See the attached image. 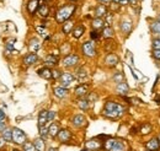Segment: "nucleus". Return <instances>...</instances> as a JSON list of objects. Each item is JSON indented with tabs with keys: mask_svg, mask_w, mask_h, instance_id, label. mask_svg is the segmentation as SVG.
<instances>
[{
	"mask_svg": "<svg viewBox=\"0 0 160 151\" xmlns=\"http://www.w3.org/2000/svg\"><path fill=\"white\" fill-rule=\"evenodd\" d=\"M84 146H85L86 151H101L102 146H103V141H101L99 138H94V139L85 141Z\"/></svg>",
	"mask_w": 160,
	"mask_h": 151,
	"instance_id": "0eeeda50",
	"label": "nucleus"
},
{
	"mask_svg": "<svg viewBox=\"0 0 160 151\" xmlns=\"http://www.w3.org/2000/svg\"><path fill=\"white\" fill-rule=\"evenodd\" d=\"M80 57L75 53H70V54H67L65 57L62 59V65L64 68H74L79 64Z\"/></svg>",
	"mask_w": 160,
	"mask_h": 151,
	"instance_id": "423d86ee",
	"label": "nucleus"
},
{
	"mask_svg": "<svg viewBox=\"0 0 160 151\" xmlns=\"http://www.w3.org/2000/svg\"><path fill=\"white\" fill-rule=\"evenodd\" d=\"M103 151H127V144L124 140L117 138H107L103 140Z\"/></svg>",
	"mask_w": 160,
	"mask_h": 151,
	"instance_id": "f03ea898",
	"label": "nucleus"
},
{
	"mask_svg": "<svg viewBox=\"0 0 160 151\" xmlns=\"http://www.w3.org/2000/svg\"><path fill=\"white\" fill-rule=\"evenodd\" d=\"M21 150L22 151H36V149H35V145H33V143L32 141H26L22 146H21Z\"/></svg>",
	"mask_w": 160,
	"mask_h": 151,
	"instance_id": "f704fd0d",
	"label": "nucleus"
},
{
	"mask_svg": "<svg viewBox=\"0 0 160 151\" xmlns=\"http://www.w3.org/2000/svg\"><path fill=\"white\" fill-rule=\"evenodd\" d=\"M41 48V43L37 38H31L28 42V49L31 53H36L38 52V49Z\"/></svg>",
	"mask_w": 160,
	"mask_h": 151,
	"instance_id": "b1692460",
	"label": "nucleus"
},
{
	"mask_svg": "<svg viewBox=\"0 0 160 151\" xmlns=\"http://www.w3.org/2000/svg\"><path fill=\"white\" fill-rule=\"evenodd\" d=\"M37 60H38V56L36 53H31V52L22 58V63H23L25 66H31V65L36 64Z\"/></svg>",
	"mask_w": 160,
	"mask_h": 151,
	"instance_id": "f8f14e48",
	"label": "nucleus"
},
{
	"mask_svg": "<svg viewBox=\"0 0 160 151\" xmlns=\"http://www.w3.org/2000/svg\"><path fill=\"white\" fill-rule=\"evenodd\" d=\"M128 2H131L132 5H137V2H138V0H128Z\"/></svg>",
	"mask_w": 160,
	"mask_h": 151,
	"instance_id": "3c124183",
	"label": "nucleus"
},
{
	"mask_svg": "<svg viewBox=\"0 0 160 151\" xmlns=\"http://www.w3.org/2000/svg\"><path fill=\"white\" fill-rule=\"evenodd\" d=\"M124 112H126V108L122 105L115 102V101H107L103 106L102 115L106 118H110V119H117L121 115H123Z\"/></svg>",
	"mask_w": 160,
	"mask_h": 151,
	"instance_id": "f257e3e1",
	"label": "nucleus"
},
{
	"mask_svg": "<svg viewBox=\"0 0 160 151\" xmlns=\"http://www.w3.org/2000/svg\"><path fill=\"white\" fill-rule=\"evenodd\" d=\"M5 144H6V141L0 136V149H2V148H5Z\"/></svg>",
	"mask_w": 160,
	"mask_h": 151,
	"instance_id": "8fccbe9b",
	"label": "nucleus"
},
{
	"mask_svg": "<svg viewBox=\"0 0 160 151\" xmlns=\"http://www.w3.org/2000/svg\"><path fill=\"white\" fill-rule=\"evenodd\" d=\"M62 71L59 69H52V79L53 80H59V77L62 76Z\"/></svg>",
	"mask_w": 160,
	"mask_h": 151,
	"instance_id": "a19ab883",
	"label": "nucleus"
},
{
	"mask_svg": "<svg viewBox=\"0 0 160 151\" xmlns=\"http://www.w3.org/2000/svg\"><path fill=\"white\" fill-rule=\"evenodd\" d=\"M75 80V76L70 73H63L62 76L59 77V82H60V86L63 87H68L69 85H72Z\"/></svg>",
	"mask_w": 160,
	"mask_h": 151,
	"instance_id": "9d476101",
	"label": "nucleus"
},
{
	"mask_svg": "<svg viewBox=\"0 0 160 151\" xmlns=\"http://www.w3.org/2000/svg\"><path fill=\"white\" fill-rule=\"evenodd\" d=\"M36 30H37V32L40 33V36H42V37H44V38L49 37V33H48V31H47L44 27H37Z\"/></svg>",
	"mask_w": 160,
	"mask_h": 151,
	"instance_id": "ea45409f",
	"label": "nucleus"
},
{
	"mask_svg": "<svg viewBox=\"0 0 160 151\" xmlns=\"http://www.w3.org/2000/svg\"><path fill=\"white\" fill-rule=\"evenodd\" d=\"M0 136H1L6 143H11V140H12V132H11V128H5L2 132L0 133Z\"/></svg>",
	"mask_w": 160,
	"mask_h": 151,
	"instance_id": "7c9ffc66",
	"label": "nucleus"
},
{
	"mask_svg": "<svg viewBox=\"0 0 160 151\" xmlns=\"http://www.w3.org/2000/svg\"><path fill=\"white\" fill-rule=\"evenodd\" d=\"M72 33H73V37L75 38V39H79L85 33V26L84 25H77V26H74Z\"/></svg>",
	"mask_w": 160,
	"mask_h": 151,
	"instance_id": "5701e85b",
	"label": "nucleus"
},
{
	"mask_svg": "<svg viewBox=\"0 0 160 151\" xmlns=\"http://www.w3.org/2000/svg\"><path fill=\"white\" fill-rule=\"evenodd\" d=\"M53 94L57 98H64L69 95V90L67 87H63V86H58V87H54L53 89Z\"/></svg>",
	"mask_w": 160,
	"mask_h": 151,
	"instance_id": "412c9836",
	"label": "nucleus"
},
{
	"mask_svg": "<svg viewBox=\"0 0 160 151\" xmlns=\"http://www.w3.org/2000/svg\"><path fill=\"white\" fill-rule=\"evenodd\" d=\"M47 151H58V150H57L56 148H49V149H48Z\"/></svg>",
	"mask_w": 160,
	"mask_h": 151,
	"instance_id": "864d4df0",
	"label": "nucleus"
},
{
	"mask_svg": "<svg viewBox=\"0 0 160 151\" xmlns=\"http://www.w3.org/2000/svg\"><path fill=\"white\" fill-rule=\"evenodd\" d=\"M132 21H129V20H123V21H121L120 23V28H121V32L124 35V36H128L129 33H131V31H132Z\"/></svg>",
	"mask_w": 160,
	"mask_h": 151,
	"instance_id": "2eb2a0df",
	"label": "nucleus"
},
{
	"mask_svg": "<svg viewBox=\"0 0 160 151\" xmlns=\"http://www.w3.org/2000/svg\"><path fill=\"white\" fill-rule=\"evenodd\" d=\"M40 6V0H28L27 2V11L30 15H35L38 10Z\"/></svg>",
	"mask_w": 160,
	"mask_h": 151,
	"instance_id": "a211bd4d",
	"label": "nucleus"
},
{
	"mask_svg": "<svg viewBox=\"0 0 160 151\" xmlns=\"http://www.w3.org/2000/svg\"><path fill=\"white\" fill-rule=\"evenodd\" d=\"M5 118H6V113L2 110H0V120H5Z\"/></svg>",
	"mask_w": 160,
	"mask_h": 151,
	"instance_id": "09e8293b",
	"label": "nucleus"
},
{
	"mask_svg": "<svg viewBox=\"0 0 160 151\" xmlns=\"http://www.w3.org/2000/svg\"><path fill=\"white\" fill-rule=\"evenodd\" d=\"M128 91H129V86H128V84L127 82H120V84H117V86H116V94L120 95V96H126V95L128 94Z\"/></svg>",
	"mask_w": 160,
	"mask_h": 151,
	"instance_id": "aec40b11",
	"label": "nucleus"
},
{
	"mask_svg": "<svg viewBox=\"0 0 160 151\" xmlns=\"http://www.w3.org/2000/svg\"><path fill=\"white\" fill-rule=\"evenodd\" d=\"M81 53L82 56H85L86 58H94L96 56V47L95 43L91 41H86L81 44Z\"/></svg>",
	"mask_w": 160,
	"mask_h": 151,
	"instance_id": "39448f33",
	"label": "nucleus"
},
{
	"mask_svg": "<svg viewBox=\"0 0 160 151\" xmlns=\"http://www.w3.org/2000/svg\"><path fill=\"white\" fill-rule=\"evenodd\" d=\"M10 151H22V150H20L19 148H14V149H11Z\"/></svg>",
	"mask_w": 160,
	"mask_h": 151,
	"instance_id": "5fc2aeb1",
	"label": "nucleus"
},
{
	"mask_svg": "<svg viewBox=\"0 0 160 151\" xmlns=\"http://www.w3.org/2000/svg\"><path fill=\"white\" fill-rule=\"evenodd\" d=\"M139 133L142 134V135H148L149 133H152V125H150L149 123H145V124H143V125L140 127Z\"/></svg>",
	"mask_w": 160,
	"mask_h": 151,
	"instance_id": "72a5a7b5",
	"label": "nucleus"
},
{
	"mask_svg": "<svg viewBox=\"0 0 160 151\" xmlns=\"http://www.w3.org/2000/svg\"><path fill=\"white\" fill-rule=\"evenodd\" d=\"M47 113H48V111H44V110H42L38 114V128H42V127H46V124H47Z\"/></svg>",
	"mask_w": 160,
	"mask_h": 151,
	"instance_id": "c756f323",
	"label": "nucleus"
},
{
	"mask_svg": "<svg viewBox=\"0 0 160 151\" xmlns=\"http://www.w3.org/2000/svg\"><path fill=\"white\" fill-rule=\"evenodd\" d=\"M158 140L160 141V134H159V136H158Z\"/></svg>",
	"mask_w": 160,
	"mask_h": 151,
	"instance_id": "6e6d98bb",
	"label": "nucleus"
},
{
	"mask_svg": "<svg viewBox=\"0 0 160 151\" xmlns=\"http://www.w3.org/2000/svg\"><path fill=\"white\" fill-rule=\"evenodd\" d=\"M103 26H105V20L103 19L95 17V19L91 21V27H92V30H95V31H99L101 28H103Z\"/></svg>",
	"mask_w": 160,
	"mask_h": 151,
	"instance_id": "cd10ccee",
	"label": "nucleus"
},
{
	"mask_svg": "<svg viewBox=\"0 0 160 151\" xmlns=\"http://www.w3.org/2000/svg\"><path fill=\"white\" fill-rule=\"evenodd\" d=\"M101 37V33H99V31H95V30H92L91 32H90V38L92 39V41H98L99 38Z\"/></svg>",
	"mask_w": 160,
	"mask_h": 151,
	"instance_id": "79ce46f5",
	"label": "nucleus"
},
{
	"mask_svg": "<svg viewBox=\"0 0 160 151\" xmlns=\"http://www.w3.org/2000/svg\"><path fill=\"white\" fill-rule=\"evenodd\" d=\"M86 76H88V73H86L85 68H84V66L79 68L78 71H77V77H78V80H79V81H82V80L86 79Z\"/></svg>",
	"mask_w": 160,
	"mask_h": 151,
	"instance_id": "473e14b6",
	"label": "nucleus"
},
{
	"mask_svg": "<svg viewBox=\"0 0 160 151\" xmlns=\"http://www.w3.org/2000/svg\"><path fill=\"white\" fill-rule=\"evenodd\" d=\"M57 139H58V141H59L60 144H67V143H69L73 139V133L70 132L69 129H67V128H63L58 133Z\"/></svg>",
	"mask_w": 160,
	"mask_h": 151,
	"instance_id": "6e6552de",
	"label": "nucleus"
},
{
	"mask_svg": "<svg viewBox=\"0 0 160 151\" xmlns=\"http://www.w3.org/2000/svg\"><path fill=\"white\" fill-rule=\"evenodd\" d=\"M103 63H105V65H106L107 68L112 69V68L117 66V64L120 63V58H118V56H117L116 53H108V54L105 57Z\"/></svg>",
	"mask_w": 160,
	"mask_h": 151,
	"instance_id": "1a4fd4ad",
	"label": "nucleus"
},
{
	"mask_svg": "<svg viewBox=\"0 0 160 151\" xmlns=\"http://www.w3.org/2000/svg\"><path fill=\"white\" fill-rule=\"evenodd\" d=\"M46 1H51V0H46Z\"/></svg>",
	"mask_w": 160,
	"mask_h": 151,
	"instance_id": "13d9d810",
	"label": "nucleus"
},
{
	"mask_svg": "<svg viewBox=\"0 0 160 151\" xmlns=\"http://www.w3.org/2000/svg\"><path fill=\"white\" fill-rule=\"evenodd\" d=\"M37 74L40 77L44 79V80H52V69L48 68V66H43V68H40L37 70Z\"/></svg>",
	"mask_w": 160,
	"mask_h": 151,
	"instance_id": "dca6fc26",
	"label": "nucleus"
},
{
	"mask_svg": "<svg viewBox=\"0 0 160 151\" xmlns=\"http://www.w3.org/2000/svg\"><path fill=\"white\" fill-rule=\"evenodd\" d=\"M159 22H160V15H159Z\"/></svg>",
	"mask_w": 160,
	"mask_h": 151,
	"instance_id": "4d7b16f0",
	"label": "nucleus"
},
{
	"mask_svg": "<svg viewBox=\"0 0 160 151\" xmlns=\"http://www.w3.org/2000/svg\"><path fill=\"white\" fill-rule=\"evenodd\" d=\"M98 1H100V2H102V4L105 5V4H107V2H110L111 0H98Z\"/></svg>",
	"mask_w": 160,
	"mask_h": 151,
	"instance_id": "603ef678",
	"label": "nucleus"
},
{
	"mask_svg": "<svg viewBox=\"0 0 160 151\" xmlns=\"http://www.w3.org/2000/svg\"><path fill=\"white\" fill-rule=\"evenodd\" d=\"M78 107L81 111H88L90 108V102L88 98H80L78 101Z\"/></svg>",
	"mask_w": 160,
	"mask_h": 151,
	"instance_id": "2f4dec72",
	"label": "nucleus"
},
{
	"mask_svg": "<svg viewBox=\"0 0 160 151\" xmlns=\"http://www.w3.org/2000/svg\"><path fill=\"white\" fill-rule=\"evenodd\" d=\"M59 130H60V125L58 122H52L51 125L48 127V134H49V136L53 138V139L57 138V135H58Z\"/></svg>",
	"mask_w": 160,
	"mask_h": 151,
	"instance_id": "f3484780",
	"label": "nucleus"
},
{
	"mask_svg": "<svg viewBox=\"0 0 160 151\" xmlns=\"http://www.w3.org/2000/svg\"><path fill=\"white\" fill-rule=\"evenodd\" d=\"M33 145L36 151H46V140H43L42 138H37L33 140Z\"/></svg>",
	"mask_w": 160,
	"mask_h": 151,
	"instance_id": "c85d7f7f",
	"label": "nucleus"
},
{
	"mask_svg": "<svg viewBox=\"0 0 160 151\" xmlns=\"http://www.w3.org/2000/svg\"><path fill=\"white\" fill-rule=\"evenodd\" d=\"M94 14H95V17H100V19H102L103 16H106V15L108 14L106 5H103V4H99V5L95 7Z\"/></svg>",
	"mask_w": 160,
	"mask_h": 151,
	"instance_id": "6ab92c4d",
	"label": "nucleus"
},
{
	"mask_svg": "<svg viewBox=\"0 0 160 151\" xmlns=\"http://www.w3.org/2000/svg\"><path fill=\"white\" fill-rule=\"evenodd\" d=\"M72 1H77V0H72Z\"/></svg>",
	"mask_w": 160,
	"mask_h": 151,
	"instance_id": "bf43d9fd",
	"label": "nucleus"
},
{
	"mask_svg": "<svg viewBox=\"0 0 160 151\" xmlns=\"http://www.w3.org/2000/svg\"><path fill=\"white\" fill-rule=\"evenodd\" d=\"M150 30L153 33H160V22L159 21H154L150 25Z\"/></svg>",
	"mask_w": 160,
	"mask_h": 151,
	"instance_id": "e433bc0d",
	"label": "nucleus"
},
{
	"mask_svg": "<svg viewBox=\"0 0 160 151\" xmlns=\"http://www.w3.org/2000/svg\"><path fill=\"white\" fill-rule=\"evenodd\" d=\"M159 38H160V37H159Z\"/></svg>",
	"mask_w": 160,
	"mask_h": 151,
	"instance_id": "052dcab7",
	"label": "nucleus"
},
{
	"mask_svg": "<svg viewBox=\"0 0 160 151\" xmlns=\"http://www.w3.org/2000/svg\"><path fill=\"white\" fill-rule=\"evenodd\" d=\"M75 9H77L75 4H69V5L62 6L59 10L56 12V21L58 23H64L65 21L70 20V17L74 15Z\"/></svg>",
	"mask_w": 160,
	"mask_h": 151,
	"instance_id": "7ed1b4c3",
	"label": "nucleus"
},
{
	"mask_svg": "<svg viewBox=\"0 0 160 151\" xmlns=\"http://www.w3.org/2000/svg\"><path fill=\"white\" fill-rule=\"evenodd\" d=\"M38 129H40V138H42L43 140H47V138L49 136L48 128L47 127H42V128H38Z\"/></svg>",
	"mask_w": 160,
	"mask_h": 151,
	"instance_id": "4c0bfd02",
	"label": "nucleus"
},
{
	"mask_svg": "<svg viewBox=\"0 0 160 151\" xmlns=\"http://www.w3.org/2000/svg\"><path fill=\"white\" fill-rule=\"evenodd\" d=\"M56 115H57V113L54 111H48V113H47V120L48 122H53L54 118H56Z\"/></svg>",
	"mask_w": 160,
	"mask_h": 151,
	"instance_id": "37998d69",
	"label": "nucleus"
},
{
	"mask_svg": "<svg viewBox=\"0 0 160 151\" xmlns=\"http://www.w3.org/2000/svg\"><path fill=\"white\" fill-rule=\"evenodd\" d=\"M11 132H12V140L11 143H14L15 145L18 146H22L26 141H27V135L23 130H21L20 128H11Z\"/></svg>",
	"mask_w": 160,
	"mask_h": 151,
	"instance_id": "20e7f679",
	"label": "nucleus"
},
{
	"mask_svg": "<svg viewBox=\"0 0 160 151\" xmlns=\"http://www.w3.org/2000/svg\"><path fill=\"white\" fill-rule=\"evenodd\" d=\"M5 128H8V125H6V123H5V120H0V133L2 132Z\"/></svg>",
	"mask_w": 160,
	"mask_h": 151,
	"instance_id": "49530a36",
	"label": "nucleus"
},
{
	"mask_svg": "<svg viewBox=\"0 0 160 151\" xmlns=\"http://www.w3.org/2000/svg\"><path fill=\"white\" fill-rule=\"evenodd\" d=\"M123 79H124V75H123L121 71L116 73V74L113 75V77H112V80H113L115 82H117V84H120V82H123Z\"/></svg>",
	"mask_w": 160,
	"mask_h": 151,
	"instance_id": "58836bf2",
	"label": "nucleus"
},
{
	"mask_svg": "<svg viewBox=\"0 0 160 151\" xmlns=\"http://www.w3.org/2000/svg\"><path fill=\"white\" fill-rule=\"evenodd\" d=\"M16 39L15 38H10L8 41H5V48L9 49V51H14V44H15Z\"/></svg>",
	"mask_w": 160,
	"mask_h": 151,
	"instance_id": "c9c22d12",
	"label": "nucleus"
},
{
	"mask_svg": "<svg viewBox=\"0 0 160 151\" xmlns=\"http://www.w3.org/2000/svg\"><path fill=\"white\" fill-rule=\"evenodd\" d=\"M89 92V85L88 84H80L74 89V95L79 98H84Z\"/></svg>",
	"mask_w": 160,
	"mask_h": 151,
	"instance_id": "4468645a",
	"label": "nucleus"
},
{
	"mask_svg": "<svg viewBox=\"0 0 160 151\" xmlns=\"http://www.w3.org/2000/svg\"><path fill=\"white\" fill-rule=\"evenodd\" d=\"M153 57L157 60H160V49H157V51L153 52Z\"/></svg>",
	"mask_w": 160,
	"mask_h": 151,
	"instance_id": "a18cd8bd",
	"label": "nucleus"
},
{
	"mask_svg": "<svg viewBox=\"0 0 160 151\" xmlns=\"http://www.w3.org/2000/svg\"><path fill=\"white\" fill-rule=\"evenodd\" d=\"M37 14L40 15L42 19L48 17L49 16V6L47 4H40L38 10H37Z\"/></svg>",
	"mask_w": 160,
	"mask_h": 151,
	"instance_id": "393cba45",
	"label": "nucleus"
},
{
	"mask_svg": "<svg viewBox=\"0 0 160 151\" xmlns=\"http://www.w3.org/2000/svg\"><path fill=\"white\" fill-rule=\"evenodd\" d=\"M101 36L103 38H106V39H111V38H113V36H115V31H113V28L111 26H106V27L102 28Z\"/></svg>",
	"mask_w": 160,
	"mask_h": 151,
	"instance_id": "bb28decb",
	"label": "nucleus"
},
{
	"mask_svg": "<svg viewBox=\"0 0 160 151\" xmlns=\"http://www.w3.org/2000/svg\"><path fill=\"white\" fill-rule=\"evenodd\" d=\"M113 1L120 4V5H127L128 4V0H113Z\"/></svg>",
	"mask_w": 160,
	"mask_h": 151,
	"instance_id": "de8ad7c7",
	"label": "nucleus"
},
{
	"mask_svg": "<svg viewBox=\"0 0 160 151\" xmlns=\"http://www.w3.org/2000/svg\"><path fill=\"white\" fill-rule=\"evenodd\" d=\"M73 28H74V21H73V20H68V21H65V22L63 23L62 32H63L64 35H69V33H72Z\"/></svg>",
	"mask_w": 160,
	"mask_h": 151,
	"instance_id": "a878e982",
	"label": "nucleus"
},
{
	"mask_svg": "<svg viewBox=\"0 0 160 151\" xmlns=\"http://www.w3.org/2000/svg\"><path fill=\"white\" fill-rule=\"evenodd\" d=\"M145 149L148 151H159L160 150V141L158 140V138H152L150 140H148L144 144Z\"/></svg>",
	"mask_w": 160,
	"mask_h": 151,
	"instance_id": "ddd939ff",
	"label": "nucleus"
},
{
	"mask_svg": "<svg viewBox=\"0 0 160 151\" xmlns=\"http://www.w3.org/2000/svg\"><path fill=\"white\" fill-rule=\"evenodd\" d=\"M153 48H154V51L160 49V38H154L153 39Z\"/></svg>",
	"mask_w": 160,
	"mask_h": 151,
	"instance_id": "c03bdc74",
	"label": "nucleus"
},
{
	"mask_svg": "<svg viewBox=\"0 0 160 151\" xmlns=\"http://www.w3.org/2000/svg\"><path fill=\"white\" fill-rule=\"evenodd\" d=\"M72 124H73L74 127H77V128H82V127H85V125L88 124V120H86L85 115H82V114H77V115H74V117L72 118Z\"/></svg>",
	"mask_w": 160,
	"mask_h": 151,
	"instance_id": "9b49d317",
	"label": "nucleus"
},
{
	"mask_svg": "<svg viewBox=\"0 0 160 151\" xmlns=\"http://www.w3.org/2000/svg\"><path fill=\"white\" fill-rule=\"evenodd\" d=\"M59 63V59L57 56H54V54H48V56H46L44 58V64H46V66H56L57 64Z\"/></svg>",
	"mask_w": 160,
	"mask_h": 151,
	"instance_id": "4be33fe9",
	"label": "nucleus"
}]
</instances>
